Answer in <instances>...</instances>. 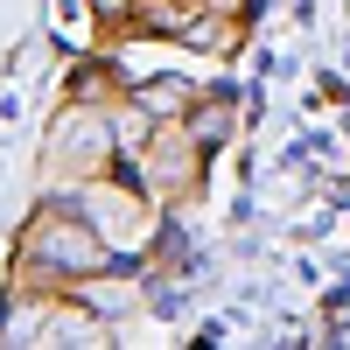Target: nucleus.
Returning a JSON list of instances; mask_svg holds the SVG:
<instances>
[{
	"label": "nucleus",
	"instance_id": "f03ea898",
	"mask_svg": "<svg viewBox=\"0 0 350 350\" xmlns=\"http://www.w3.org/2000/svg\"><path fill=\"white\" fill-rule=\"evenodd\" d=\"M140 105H154V112H183L189 92H183V77H154V84H140Z\"/></svg>",
	"mask_w": 350,
	"mask_h": 350
},
{
	"label": "nucleus",
	"instance_id": "7ed1b4c3",
	"mask_svg": "<svg viewBox=\"0 0 350 350\" xmlns=\"http://www.w3.org/2000/svg\"><path fill=\"white\" fill-rule=\"evenodd\" d=\"M92 8H98V14H120V8H126V0H92Z\"/></svg>",
	"mask_w": 350,
	"mask_h": 350
},
{
	"label": "nucleus",
	"instance_id": "f257e3e1",
	"mask_svg": "<svg viewBox=\"0 0 350 350\" xmlns=\"http://www.w3.org/2000/svg\"><path fill=\"white\" fill-rule=\"evenodd\" d=\"M28 245H36L42 267H64V273H105V267H112L105 245H98L84 224H70V217H42L36 231H28Z\"/></svg>",
	"mask_w": 350,
	"mask_h": 350
}]
</instances>
